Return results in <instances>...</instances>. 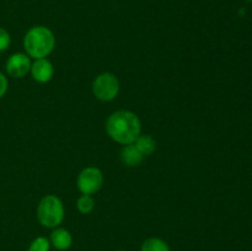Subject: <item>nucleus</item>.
I'll return each mask as SVG.
<instances>
[{"instance_id":"0eeeda50","label":"nucleus","mask_w":252,"mask_h":251,"mask_svg":"<svg viewBox=\"0 0 252 251\" xmlns=\"http://www.w3.org/2000/svg\"><path fill=\"white\" fill-rule=\"evenodd\" d=\"M31 74L37 83H48L54 74L53 65L46 58L36 59V62L31 64Z\"/></svg>"},{"instance_id":"9d476101","label":"nucleus","mask_w":252,"mask_h":251,"mask_svg":"<svg viewBox=\"0 0 252 251\" xmlns=\"http://www.w3.org/2000/svg\"><path fill=\"white\" fill-rule=\"evenodd\" d=\"M133 144L137 147V149L142 153L143 155H150L157 149V142L152 135L139 134V137L134 140Z\"/></svg>"},{"instance_id":"dca6fc26","label":"nucleus","mask_w":252,"mask_h":251,"mask_svg":"<svg viewBox=\"0 0 252 251\" xmlns=\"http://www.w3.org/2000/svg\"><path fill=\"white\" fill-rule=\"evenodd\" d=\"M118 251H122V250H118Z\"/></svg>"},{"instance_id":"2eb2a0df","label":"nucleus","mask_w":252,"mask_h":251,"mask_svg":"<svg viewBox=\"0 0 252 251\" xmlns=\"http://www.w3.org/2000/svg\"><path fill=\"white\" fill-rule=\"evenodd\" d=\"M7 88H9V83H7L6 76L2 73H0V98L4 97L7 91Z\"/></svg>"},{"instance_id":"7ed1b4c3","label":"nucleus","mask_w":252,"mask_h":251,"mask_svg":"<svg viewBox=\"0 0 252 251\" xmlns=\"http://www.w3.org/2000/svg\"><path fill=\"white\" fill-rule=\"evenodd\" d=\"M37 219L47 228H56L64 219V207L61 199L53 194L43 197L37 207Z\"/></svg>"},{"instance_id":"f3484780","label":"nucleus","mask_w":252,"mask_h":251,"mask_svg":"<svg viewBox=\"0 0 252 251\" xmlns=\"http://www.w3.org/2000/svg\"><path fill=\"white\" fill-rule=\"evenodd\" d=\"M250 1H252V0H250Z\"/></svg>"},{"instance_id":"f03ea898","label":"nucleus","mask_w":252,"mask_h":251,"mask_svg":"<svg viewBox=\"0 0 252 251\" xmlns=\"http://www.w3.org/2000/svg\"><path fill=\"white\" fill-rule=\"evenodd\" d=\"M54 46H56V37L48 27L34 26L25 34V51L34 59L46 58L52 53Z\"/></svg>"},{"instance_id":"423d86ee","label":"nucleus","mask_w":252,"mask_h":251,"mask_svg":"<svg viewBox=\"0 0 252 251\" xmlns=\"http://www.w3.org/2000/svg\"><path fill=\"white\" fill-rule=\"evenodd\" d=\"M5 69H6L7 75L11 76V78H24V76L31 70V61H30V58L27 57V54H11V56L7 58Z\"/></svg>"},{"instance_id":"ddd939ff","label":"nucleus","mask_w":252,"mask_h":251,"mask_svg":"<svg viewBox=\"0 0 252 251\" xmlns=\"http://www.w3.org/2000/svg\"><path fill=\"white\" fill-rule=\"evenodd\" d=\"M49 240L44 236H38L30 245L27 251H49Z\"/></svg>"},{"instance_id":"4468645a","label":"nucleus","mask_w":252,"mask_h":251,"mask_svg":"<svg viewBox=\"0 0 252 251\" xmlns=\"http://www.w3.org/2000/svg\"><path fill=\"white\" fill-rule=\"evenodd\" d=\"M10 43H11V37H10L9 32L0 26V52H4L9 48Z\"/></svg>"},{"instance_id":"9b49d317","label":"nucleus","mask_w":252,"mask_h":251,"mask_svg":"<svg viewBox=\"0 0 252 251\" xmlns=\"http://www.w3.org/2000/svg\"><path fill=\"white\" fill-rule=\"evenodd\" d=\"M142 251H170L169 245L159 238H149L142 244Z\"/></svg>"},{"instance_id":"f8f14e48","label":"nucleus","mask_w":252,"mask_h":251,"mask_svg":"<svg viewBox=\"0 0 252 251\" xmlns=\"http://www.w3.org/2000/svg\"><path fill=\"white\" fill-rule=\"evenodd\" d=\"M76 207H78L80 213L88 214L90 213L94 209V207H95V201H94V198L90 194H83L81 197H79Z\"/></svg>"},{"instance_id":"f257e3e1","label":"nucleus","mask_w":252,"mask_h":251,"mask_svg":"<svg viewBox=\"0 0 252 251\" xmlns=\"http://www.w3.org/2000/svg\"><path fill=\"white\" fill-rule=\"evenodd\" d=\"M142 125L135 113L130 111H117L108 117L106 122V132L115 142L127 145L134 143L139 137Z\"/></svg>"},{"instance_id":"6e6552de","label":"nucleus","mask_w":252,"mask_h":251,"mask_svg":"<svg viewBox=\"0 0 252 251\" xmlns=\"http://www.w3.org/2000/svg\"><path fill=\"white\" fill-rule=\"evenodd\" d=\"M143 157L144 155L137 149V147L133 143L126 145L121 152V160H122L123 164L129 167H134L142 164Z\"/></svg>"},{"instance_id":"1a4fd4ad","label":"nucleus","mask_w":252,"mask_h":251,"mask_svg":"<svg viewBox=\"0 0 252 251\" xmlns=\"http://www.w3.org/2000/svg\"><path fill=\"white\" fill-rule=\"evenodd\" d=\"M51 243L57 250L64 251L69 249L73 244V238L66 229H56L51 234Z\"/></svg>"},{"instance_id":"20e7f679","label":"nucleus","mask_w":252,"mask_h":251,"mask_svg":"<svg viewBox=\"0 0 252 251\" xmlns=\"http://www.w3.org/2000/svg\"><path fill=\"white\" fill-rule=\"evenodd\" d=\"M120 91V81L111 73H102L96 76L93 83V93L101 101H112Z\"/></svg>"},{"instance_id":"39448f33","label":"nucleus","mask_w":252,"mask_h":251,"mask_svg":"<svg viewBox=\"0 0 252 251\" xmlns=\"http://www.w3.org/2000/svg\"><path fill=\"white\" fill-rule=\"evenodd\" d=\"M103 175L97 167H86L78 176V188L83 194H94L102 187Z\"/></svg>"}]
</instances>
